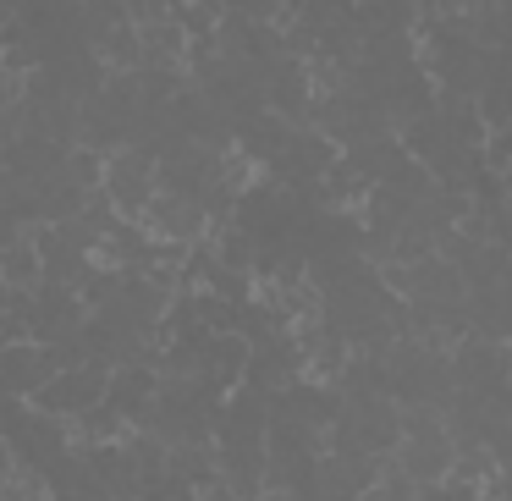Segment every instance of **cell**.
<instances>
[{
  "label": "cell",
  "mask_w": 512,
  "mask_h": 501,
  "mask_svg": "<svg viewBox=\"0 0 512 501\" xmlns=\"http://www.w3.org/2000/svg\"><path fill=\"white\" fill-rule=\"evenodd\" d=\"M34 281H45V259H39V248L28 243V237H17V243L0 248V287L28 292Z\"/></svg>",
  "instance_id": "6da1fadb"
},
{
  "label": "cell",
  "mask_w": 512,
  "mask_h": 501,
  "mask_svg": "<svg viewBox=\"0 0 512 501\" xmlns=\"http://www.w3.org/2000/svg\"><path fill=\"white\" fill-rule=\"evenodd\" d=\"M0 501H6V485H0Z\"/></svg>",
  "instance_id": "7a4b0ae2"
}]
</instances>
